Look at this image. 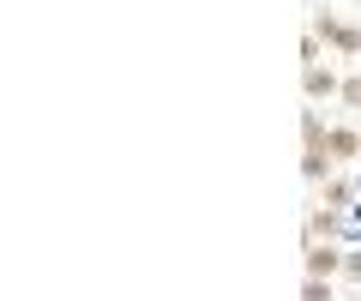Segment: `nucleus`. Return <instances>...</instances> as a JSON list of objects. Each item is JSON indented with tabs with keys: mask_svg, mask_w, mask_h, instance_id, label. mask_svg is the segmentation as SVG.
I'll return each instance as SVG.
<instances>
[{
	"mask_svg": "<svg viewBox=\"0 0 361 301\" xmlns=\"http://www.w3.org/2000/svg\"><path fill=\"white\" fill-rule=\"evenodd\" d=\"M337 91H343V73H337L331 61H313V66H301V97H307L313 109H319V103H337Z\"/></svg>",
	"mask_w": 361,
	"mask_h": 301,
	"instance_id": "obj_2",
	"label": "nucleus"
},
{
	"mask_svg": "<svg viewBox=\"0 0 361 301\" xmlns=\"http://www.w3.org/2000/svg\"><path fill=\"white\" fill-rule=\"evenodd\" d=\"M301 301H337V283L331 277H301Z\"/></svg>",
	"mask_w": 361,
	"mask_h": 301,
	"instance_id": "obj_7",
	"label": "nucleus"
},
{
	"mask_svg": "<svg viewBox=\"0 0 361 301\" xmlns=\"http://www.w3.org/2000/svg\"><path fill=\"white\" fill-rule=\"evenodd\" d=\"M307 30L325 42V54H337L343 66H361V18H343V13H331V6H319V13L307 18Z\"/></svg>",
	"mask_w": 361,
	"mask_h": 301,
	"instance_id": "obj_1",
	"label": "nucleus"
},
{
	"mask_svg": "<svg viewBox=\"0 0 361 301\" xmlns=\"http://www.w3.org/2000/svg\"><path fill=\"white\" fill-rule=\"evenodd\" d=\"M343 241H307V253H301V277H343Z\"/></svg>",
	"mask_w": 361,
	"mask_h": 301,
	"instance_id": "obj_3",
	"label": "nucleus"
},
{
	"mask_svg": "<svg viewBox=\"0 0 361 301\" xmlns=\"http://www.w3.org/2000/svg\"><path fill=\"white\" fill-rule=\"evenodd\" d=\"M313 205H319V211H343V217H349V205H355V181L337 169L325 187H313Z\"/></svg>",
	"mask_w": 361,
	"mask_h": 301,
	"instance_id": "obj_5",
	"label": "nucleus"
},
{
	"mask_svg": "<svg viewBox=\"0 0 361 301\" xmlns=\"http://www.w3.org/2000/svg\"><path fill=\"white\" fill-rule=\"evenodd\" d=\"M343 235V211H307V241H337Z\"/></svg>",
	"mask_w": 361,
	"mask_h": 301,
	"instance_id": "obj_6",
	"label": "nucleus"
},
{
	"mask_svg": "<svg viewBox=\"0 0 361 301\" xmlns=\"http://www.w3.org/2000/svg\"><path fill=\"white\" fill-rule=\"evenodd\" d=\"M337 103L361 115V66H349V73H343V91H337Z\"/></svg>",
	"mask_w": 361,
	"mask_h": 301,
	"instance_id": "obj_8",
	"label": "nucleus"
},
{
	"mask_svg": "<svg viewBox=\"0 0 361 301\" xmlns=\"http://www.w3.org/2000/svg\"><path fill=\"white\" fill-rule=\"evenodd\" d=\"M325 6H331V0H325Z\"/></svg>",
	"mask_w": 361,
	"mask_h": 301,
	"instance_id": "obj_10",
	"label": "nucleus"
},
{
	"mask_svg": "<svg viewBox=\"0 0 361 301\" xmlns=\"http://www.w3.org/2000/svg\"><path fill=\"white\" fill-rule=\"evenodd\" d=\"M343 283H349V289H361V247H349V253H343Z\"/></svg>",
	"mask_w": 361,
	"mask_h": 301,
	"instance_id": "obj_9",
	"label": "nucleus"
},
{
	"mask_svg": "<svg viewBox=\"0 0 361 301\" xmlns=\"http://www.w3.org/2000/svg\"><path fill=\"white\" fill-rule=\"evenodd\" d=\"M331 163L337 169L361 163V121H331Z\"/></svg>",
	"mask_w": 361,
	"mask_h": 301,
	"instance_id": "obj_4",
	"label": "nucleus"
}]
</instances>
